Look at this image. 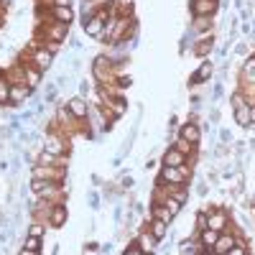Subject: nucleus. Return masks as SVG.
Returning <instances> with one entry per match:
<instances>
[{
	"label": "nucleus",
	"mask_w": 255,
	"mask_h": 255,
	"mask_svg": "<svg viewBox=\"0 0 255 255\" xmlns=\"http://www.w3.org/2000/svg\"><path fill=\"white\" fill-rule=\"evenodd\" d=\"M44 102L46 105H51V102H56V97H59V87H56V82H51V84H46V90H44Z\"/></svg>",
	"instance_id": "obj_35"
},
{
	"label": "nucleus",
	"mask_w": 255,
	"mask_h": 255,
	"mask_svg": "<svg viewBox=\"0 0 255 255\" xmlns=\"http://www.w3.org/2000/svg\"><path fill=\"white\" fill-rule=\"evenodd\" d=\"M209 227V220H207V212L204 209H197V215H194V232H202Z\"/></svg>",
	"instance_id": "obj_34"
},
{
	"label": "nucleus",
	"mask_w": 255,
	"mask_h": 255,
	"mask_svg": "<svg viewBox=\"0 0 255 255\" xmlns=\"http://www.w3.org/2000/svg\"><path fill=\"white\" fill-rule=\"evenodd\" d=\"M44 151L54 156H69V138L61 130H46L44 135Z\"/></svg>",
	"instance_id": "obj_6"
},
{
	"label": "nucleus",
	"mask_w": 255,
	"mask_h": 255,
	"mask_svg": "<svg viewBox=\"0 0 255 255\" xmlns=\"http://www.w3.org/2000/svg\"><path fill=\"white\" fill-rule=\"evenodd\" d=\"M207 118H209V123H212V125H217V123H220V110H217V108H209Z\"/></svg>",
	"instance_id": "obj_45"
},
{
	"label": "nucleus",
	"mask_w": 255,
	"mask_h": 255,
	"mask_svg": "<svg viewBox=\"0 0 255 255\" xmlns=\"http://www.w3.org/2000/svg\"><path fill=\"white\" fill-rule=\"evenodd\" d=\"M235 51L238 56H250V41H235Z\"/></svg>",
	"instance_id": "obj_37"
},
{
	"label": "nucleus",
	"mask_w": 255,
	"mask_h": 255,
	"mask_svg": "<svg viewBox=\"0 0 255 255\" xmlns=\"http://www.w3.org/2000/svg\"><path fill=\"white\" fill-rule=\"evenodd\" d=\"M108 8L118 18H133V13H135L133 0H108Z\"/></svg>",
	"instance_id": "obj_21"
},
{
	"label": "nucleus",
	"mask_w": 255,
	"mask_h": 255,
	"mask_svg": "<svg viewBox=\"0 0 255 255\" xmlns=\"http://www.w3.org/2000/svg\"><path fill=\"white\" fill-rule=\"evenodd\" d=\"M44 3H49V5H72V0H44Z\"/></svg>",
	"instance_id": "obj_47"
},
{
	"label": "nucleus",
	"mask_w": 255,
	"mask_h": 255,
	"mask_svg": "<svg viewBox=\"0 0 255 255\" xmlns=\"http://www.w3.org/2000/svg\"><path fill=\"white\" fill-rule=\"evenodd\" d=\"M87 128H90V133L92 135H97V133H110L113 130V123L105 118V113H102V108L100 105H92L90 108V115H87Z\"/></svg>",
	"instance_id": "obj_7"
},
{
	"label": "nucleus",
	"mask_w": 255,
	"mask_h": 255,
	"mask_svg": "<svg viewBox=\"0 0 255 255\" xmlns=\"http://www.w3.org/2000/svg\"><path fill=\"white\" fill-rule=\"evenodd\" d=\"M238 82H240V87H255V54L245 56L243 67L238 72Z\"/></svg>",
	"instance_id": "obj_12"
},
{
	"label": "nucleus",
	"mask_w": 255,
	"mask_h": 255,
	"mask_svg": "<svg viewBox=\"0 0 255 255\" xmlns=\"http://www.w3.org/2000/svg\"><path fill=\"white\" fill-rule=\"evenodd\" d=\"M156 181H158V184L189 186V181H191V166H189V163H184V166H161Z\"/></svg>",
	"instance_id": "obj_2"
},
{
	"label": "nucleus",
	"mask_w": 255,
	"mask_h": 255,
	"mask_svg": "<svg viewBox=\"0 0 255 255\" xmlns=\"http://www.w3.org/2000/svg\"><path fill=\"white\" fill-rule=\"evenodd\" d=\"M95 92V87H92V82H87V79H79V84H77V97H84V100H90V95Z\"/></svg>",
	"instance_id": "obj_33"
},
{
	"label": "nucleus",
	"mask_w": 255,
	"mask_h": 255,
	"mask_svg": "<svg viewBox=\"0 0 255 255\" xmlns=\"http://www.w3.org/2000/svg\"><path fill=\"white\" fill-rule=\"evenodd\" d=\"M67 49H69L72 54H79V51H82V41H79L77 36H72V38H69V46H67Z\"/></svg>",
	"instance_id": "obj_41"
},
{
	"label": "nucleus",
	"mask_w": 255,
	"mask_h": 255,
	"mask_svg": "<svg viewBox=\"0 0 255 255\" xmlns=\"http://www.w3.org/2000/svg\"><path fill=\"white\" fill-rule=\"evenodd\" d=\"M31 179H44V181H67V168L61 166H31Z\"/></svg>",
	"instance_id": "obj_8"
},
{
	"label": "nucleus",
	"mask_w": 255,
	"mask_h": 255,
	"mask_svg": "<svg viewBox=\"0 0 255 255\" xmlns=\"http://www.w3.org/2000/svg\"><path fill=\"white\" fill-rule=\"evenodd\" d=\"M15 255H41L38 250H26V248H20V250H15Z\"/></svg>",
	"instance_id": "obj_48"
},
{
	"label": "nucleus",
	"mask_w": 255,
	"mask_h": 255,
	"mask_svg": "<svg viewBox=\"0 0 255 255\" xmlns=\"http://www.w3.org/2000/svg\"><path fill=\"white\" fill-rule=\"evenodd\" d=\"M189 10H191V15H212L215 18L220 10V0H191Z\"/></svg>",
	"instance_id": "obj_13"
},
{
	"label": "nucleus",
	"mask_w": 255,
	"mask_h": 255,
	"mask_svg": "<svg viewBox=\"0 0 255 255\" xmlns=\"http://www.w3.org/2000/svg\"><path fill=\"white\" fill-rule=\"evenodd\" d=\"M248 250H250V248H248V243H238V245L232 248V250H230L227 255H245Z\"/></svg>",
	"instance_id": "obj_42"
},
{
	"label": "nucleus",
	"mask_w": 255,
	"mask_h": 255,
	"mask_svg": "<svg viewBox=\"0 0 255 255\" xmlns=\"http://www.w3.org/2000/svg\"><path fill=\"white\" fill-rule=\"evenodd\" d=\"M10 100V82L5 79V74H0V105H8Z\"/></svg>",
	"instance_id": "obj_31"
},
{
	"label": "nucleus",
	"mask_w": 255,
	"mask_h": 255,
	"mask_svg": "<svg viewBox=\"0 0 255 255\" xmlns=\"http://www.w3.org/2000/svg\"><path fill=\"white\" fill-rule=\"evenodd\" d=\"M133 243H135V248H138L140 253H145V255H156V253H158V245H161V243H158L145 227L138 230V235H135Z\"/></svg>",
	"instance_id": "obj_10"
},
{
	"label": "nucleus",
	"mask_w": 255,
	"mask_h": 255,
	"mask_svg": "<svg viewBox=\"0 0 255 255\" xmlns=\"http://www.w3.org/2000/svg\"><path fill=\"white\" fill-rule=\"evenodd\" d=\"M227 156H230V145L217 143V145H215V151H212V158H227Z\"/></svg>",
	"instance_id": "obj_38"
},
{
	"label": "nucleus",
	"mask_w": 255,
	"mask_h": 255,
	"mask_svg": "<svg viewBox=\"0 0 255 255\" xmlns=\"http://www.w3.org/2000/svg\"><path fill=\"white\" fill-rule=\"evenodd\" d=\"M225 97V82H215V84H212V105H215V102H220Z\"/></svg>",
	"instance_id": "obj_36"
},
{
	"label": "nucleus",
	"mask_w": 255,
	"mask_h": 255,
	"mask_svg": "<svg viewBox=\"0 0 255 255\" xmlns=\"http://www.w3.org/2000/svg\"><path fill=\"white\" fill-rule=\"evenodd\" d=\"M230 105H232L235 123H238L240 128H248V125H250V102H248V97H245L240 90H235V92L230 95Z\"/></svg>",
	"instance_id": "obj_4"
},
{
	"label": "nucleus",
	"mask_w": 255,
	"mask_h": 255,
	"mask_svg": "<svg viewBox=\"0 0 255 255\" xmlns=\"http://www.w3.org/2000/svg\"><path fill=\"white\" fill-rule=\"evenodd\" d=\"M123 255H145V253H140V250L135 248V243H128V248L123 250Z\"/></svg>",
	"instance_id": "obj_46"
},
{
	"label": "nucleus",
	"mask_w": 255,
	"mask_h": 255,
	"mask_svg": "<svg viewBox=\"0 0 255 255\" xmlns=\"http://www.w3.org/2000/svg\"><path fill=\"white\" fill-rule=\"evenodd\" d=\"M207 220H209V230H217V232H225L232 225V215L225 207H212L207 212Z\"/></svg>",
	"instance_id": "obj_9"
},
{
	"label": "nucleus",
	"mask_w": 255,
	"mask_h": 255,
	"mask_svg": "<svg viewBox=\"0 0 255 255\" xmlns=\"http://www.w3.org/2000/svg\"><path fill=\"white\" fill-rule=\"evenodd\" d=\"M135 186V181H133V176H120V189L125 191V189H133Z\"/></svg>",
	"instance_id": "obj_44"
},
{
	"label": "nucleus",
	"mask_w": 255,
	"mask_h": 255,
	"mask_svg": "<svg viewBox=\"0 0 255 255\" xmlns=\"http://www.w3.org/2000/svg\"><path fill=\"white\" fill-rule=\"evenodd\" d=\"M207 191H209V184H207V179L197 181V186H194V194H197V197H207Z\"/></svg>",
	"instance_id": "obj_39"
},
{
	"label": "nucleus",
	"mask_w": 255,
	"mask_h": 255,
	"mask_svg": "<svg viewBox=\"0 0 255 255\" xmlns=\"http://www.w3.org/2000/svg\"><path fill=\"white\" fill-rule=\"evenodd\" d=\"M87 202H90L92 209H100V194H97V191H90V194H87Z\"/></svg>",
	"instance_id": "obj_43"
},
{
	"label": "nucleus",
	"mask_w": 255,
	"mask_h": 255,
	"mask_svg": "<svg viewBox=\"0 0 255 255\" xmlns=\"http://www.w3.org/2000/svg\"><path fill=\"white\" fill-rule=\"evenodd\" d=\"M191 46H194V49H191V54L199 56V59L204 61V59H209L212 54H215V38H207V41H194Z\"/></svg>",
	"instance_id": "obj_25"
},
{
	"label": "nucleus",
	"mask_w": 255,
	"mask_h": 255,
	"mask_svg": "<svg viewBox=\"0 0 255 255\" xmlns=\"http://www.w3.org/2000/svg\"><path fill=\"white\" fill-rule=\"evenodd\" d=\"M245 255H253V253H250V250H248V253H245Z\"/></svg>",
	"instance_id": "obj_52"
},
{
	"label": "nucleus",
	"mask_w": 255,
	"mask_h": 255,
	"mask_svg": "<svg viewBox=\"0 0 255 255\" xmlns=\"http://www.w3.org/2000/svg\"><path fill=\"white\" fill-rule=\"evenodd\" d=\"M92 79H95V84L97 87H102V84H115V64L108 59V54H97L95 59H92Z\"/></svg>",
	"instance_id": "obj_1"
},
{
	"label": "nucleus",
	"mask_w": 255,
	"mask_h": 255,
	"mask_svg": "<svg viewBox=\"0 0 255 255\" xmlns=\"http://www.w3.org/2000/svg\"><path fill=\"white\" fill-rule=\"evenodd\" d=\"M23 61H31L36 69H41V72H49L51 67H54V56L44 49V46H38V44H33L31 41V46L26 49V54H23Z\"/></svg>",
	"instance_id": "obj_3"
},
{
	"label": "nucleus",
	"mask_w": 255,
	"mask_h": 255,
	"mask_svg": "<svg viewBox=\"0 0 255 255\" xmlns=\"http://www.w3.org/2000/svg\"><path fill=\"white\" fill-rule=\"evenodd\" d=\"M191 33L199 36V33H215V18L212 15H191Z\"/></svg>",
	"instance_id": "obj_20"
},
{
	"label": "nucleus",
	"mask_w": 255,
	"mask_h": 255,
	"mask_svg": "<svg viewBox=\"0 0 255 255\" xmlns=\"http://www.w3.org/2000/svg\"><path fill=\"white\" fill-rule=\"evenodd\" d=\"M215 64H212V59H204L199 67H197V72L191 74V84H194V87H199V84H204V82H209L212 77H215Z\"/></svg>",
	"instance_id": "obj_18"
},
{
	"label": "nucleus",
	"mask_w": 255,
	"mask_h": 255,
	"mask_svg": "<svg viewBox=\"0 0 255 255\" xmlns=\"http://www.w3.org/2000/svg\"><path fill=\"white\" fill-rule=\"evenodd\" d=\"M194 235H197V240H199V243H202L209 253H212V248H215V243H217V238H220V232L207 227V230H202V232H194Z\"/></svg>",
	"instance_id": "obj_27"
},
{
	"label": "nucleus",
	"mask_w": 255,
	"mask_h": 255,
	"mask_svg": "<svg viewBox=\"0 0 255 255\" xmlns=\"http://www.w3.org/2000/svg\"><path fill=\"white\" fill-rule=\"evenodd\" d=\"M41 245H44V240L31 238V235H23V240H20V248H26V250H38L41 253Z\"/></svg>",
	"instance_id": "obj_32"
},
{
	"label": "nucleus",
	"mask_w": 255,
	"mask_h": 255,
	"mask_svg": "<svg viewBox=\"0 0 255 255\" xmlns=\"http://www.w3.org/2000/svg\"><path fill=\"white\" fill-rule=\"evenodd\" d=\"M108 18H110V8H108V3H105L90 20H84V23H82V33L90 36V38H100L105 23H108Z\"/></svg>",
	"instance_id": "obj_5"
},
{
	"label": "nucleus",
	"mask_w": 255,
	"mask_h": 255,
	"mask_svg": "<svg viewBox=\"0 0 255 255\" xmlns=\"http://www.w3.org/2000/svg\"><path fill=\"white\" fill-rule=\"evenodd\" d=\"M46 227H49V225L31 220V225L26 227V235H31V238H41V240H44V238H46Z\"/></svg>",
	"instance_id": "obj_30"
},
{
	"label": "nucleus",
	"mask_w": 255,
	"mask_h": 255,
	"mask_svg": "<svg viewBox=\"0 0 255 255\" xmlns=\"http://www.w3.org/2000/svg\"><path fill=\"white\" fill-rule=\"evenodd\" d=\"M67 217H69L67 204H54L51 215H49V227H51V230H59V227H64V225H67Z\"/></svg>",
	"instance_id": "obj_22"
},
{
	"label": "nucleus",
	"mask_w": 255,
	"mask_h": 255,
	"mask_svg": "<svg viewBox=\"0 0 255 255\" xmlns=\"http://www.w3.org/2000/svg\"><path fill=\"white\" fill-rule=\"evenodd\" d=\"M194 161H197V158H189L186 153L176 151L174 145H168V148H166V153H163V158H161V166H184V163L194 166Z\"/></svg>",
	"instance_id": "obj_15"
},
{
	"label": "nucleus",
	"mask_w": 255,
	"mask_h": 255,
	"mask_svg": "<svg viewBox=\"0 0 255 255\" xmlns=\"http://www.w3.org/2000/svg\"><path fill=\"white\" fill-rule=\"evenodd\" d=\"M250 123H255V102H250Z\"/></svg>",
	"instance_id": "obj_50"
},
{
	"label": "nucleus",
	"mask_w": 255,
	"mask_h": 255,
	"mask_svg": "<svg viewBox=\"0 0 255 255\" xmlns=\"http://www.w3.org/2000/svg\"><path fill=\"white\" fill-rule=\"evenodd\" d=\"M5 79L10 84H26V69H23V61H15L10 67H5Z\"/></svg>",
	"instance_id": "obj_23"
},
{
	"label": "nucleus",
	"mask_w": 255,
	"mask_h": 255,
	"mask_svg": "<svg viewBox=\"0 0 255 255\" xmlns=\"http://www.w3.org/2000/svg\"><path fill=\"white\" fill-rule=\"evenodd\" d=\"M3 3H5V8H10V5L15 3V0H3Z\"/></svg>",
	"instance_id": "obj_51"
},
{
	"label": "nucleus",
	"mask_w": 255,
	"mask_h": 255,
	"mask_svg": "<svg viewBox=\"0 0 255 255\" xmlns=\"http://www.w3.org/2000/svg\"><path fill=\"white\" fill-rule=\"evenodd\" d=\"M123 209L125 207H115V222H123Z\"/></svg>",
	"instance_id": "obj_49"
},
{
	"label": "nucleus",
	"mask_w": 255,
	"mask_h": 255,
	"mask_svg": "<svg viewBox=\"0 0 255 255\" xmlns=\"http://www.w3.org/2000/svg\"><path fill=\"white\" fill-rule=\"evenodd\" d=\"M23 69H26V84H28V87H31V90L41 87V79H44V72L36 69L31 61H23Z\"/></svg>",
	"instance_id": "obj_26"
},
{
	"label": "nucleus",
	"mask_w": 255,
	"mask_h": 255,
	"mask_svg": "<svg viewBox=\"0 0 255 255\" xmlns=\"http://www.w3.org/2000/svg\"><path fill=\"white\" fill-rule=\"evenodd\" d=\"M220 143H225V145H232V143H235V138H232V133L227 130V128H222V130H220Z\"/></svg>",
	"instance_id": "obj_40"
},
{
	"label": "nucleus",
	"mask_w": 255,
	"mask_h": 255,
	"mask_svg": "<svg viewBox=\"0 0 255 255\" xmlns=\"http://www.w3.org/2000/svg\"><path fill=\"white\" fill-rule=\"evenodd\" d=\"M151 217H156V220H161V222H166V225H171L176 217L168 212L163 204H158V202H151Z\"/></svg>",
	"instance_id": "obj_29"
},
{
	"label": "nucleus",
	"mask_w": 255,
	"mask_h": 255,
	"mask_svg": "<svg viewBox=\"0 0 255 255\" xmlns=\"http://www.w3.org/2000/svg\"><path fill=\"white\" fill-rule=\"evenodd\" d=\"M38 90H31L28 84H10V100H8V108H20L26 100H31Z\"/></svg>",
	"instance_id": "obj_11"
},
{
	"label": "nucleus",
	"mask_w": 255,
	"mask_h": 255,
	"mask_svg": "<svg viewBox=\"0 0 255 255\" xmlns=\"http://www.w3.org/2000/svg\"><path fill=\"white\" fill-rule=\"evenodd\" d=\"M143 227H145L148 232H151V235H153L158 243L168 238V225H166V222H161V220H156V217H151V220H148Z\"/></svg>",
	"instance_id": "obj_24"
},
{
	"label": "nucleus",
	"mask_w": 255,
	"mask_h": 255,
	"mask_svg": "<svg viewBox=\"0 0 255 255\" xmlns=\"http://www.w3.org/2000/svg\"><path fill=\"white\" fill-rule=\"evenodd\" d=\"M90 108H92V105H90V100H84V97H69L67 100V110L77 118V120H87V115H90Z\"/></svg>",
	"instance_id": "obj_16"
},
{
	"label": "nucleus",
	"mask_w": 255,
	"mask_h": 255,
	"mask_svg": "<svg viewBox=\"0 0 255 255\" xmlns=\"http://www.w3.org/2000/svg\"><path fill=\"white\" fill-rule=\"evenodd\" d=\"M38 5H46V13H49V18H54V20H59V23H72L74 20V8L72 5H49V3H38Z\"/></svg>",
	"instance_id": "obj_14"
},
{
	"label": "nucleus",
	"mask_w": 255,
	"mask_h": 255,
	"mask_svg": "<svg viewBox=\"0 0 255 255\" xmlns=\"http://www.w3.org/2000/svg\"><path fill=\"white\" fill-rule=\"evenodd\" d=\"M176 133H179L184 140H189L194 148H199V143H202V125H199V123H189V120H186Z\"/></svg>",
	"instance_id": "obj_17"
},
{
	"label": "nucleus",
	"mask_w": 255,
	"mask_h": 255,
	"mask_svg": "<svg viewBox=\"0 0 255 255\" xmlns=\"http://www.w3.org/2000/svg\"><path fill=\"white\" fill-rule=\"evenodd\" d=\"M253 202H255V197H253Z\"/></svg>",
	"instance_id": "obj_53"
},
{
	"label": "nucleus",
	"mask_w": 255,
	"mask_h": 255,
	"mask_svg": "<svg viewBox=\"0 0 255 255\" xmlns=\"http://www.w3.org/2000/svg\"><path fill=\"white\" fill-rule=\"evenodd\" d=\"M171 145L176 148V151H181V153H186L189 158H197V151H199V148H194V145H191L189 140H184L179 133L174 135V140H171Z\"/></svg>",
	"instance_id": "obj_28"
},
{
	"label": "nucleus",
	"mask_w": 255,
	"mask_h": 255,
	"mask_svg": "<svg viewBox=\"0 0 255 255\" xmlns=\"http://www.w3.org/2000/svg\"><path fill=\"white\" fill-rule=\"evenodd\" d=\"M36 163L38 166H61V168H69V156H54L49 151H36Z\"/></svg>",
	"instance_id": "obj_19"
}]
</instances>
